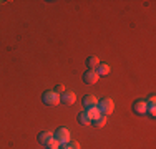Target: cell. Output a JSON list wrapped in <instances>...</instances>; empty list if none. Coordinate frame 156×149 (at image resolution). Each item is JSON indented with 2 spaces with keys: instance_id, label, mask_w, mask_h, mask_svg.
I'll return each instance as SVG.
<instances>
[{
  "instance_id": "cell-1",
  "label": "cell",
  "mask_w": 156,
  "mask_h": 149,
  "mask_svg": "<svg viewBox=\"0 0 156 149\" xmlns=\"http://www.w3.org/2000/svg\"><path fill=\"white\" fill-rule=\"evenodd\" d=\"M96 108H98L100 114H103V116H108V114L113 113L115 103H113V99H111V98H103V99H98Z\"/></svg>"
},
{
  "instance_id": "cell-2",
  "label": "cell",
  "mask_w": 156,
  "mask_h": 149,
  "mask_svg": "<svg viewBox=\"0 0 156 149\" xmlns=\"http://www.w3.org/2000/svg\"><path fill=\"white\" fill-rule=\"evenodd\" d=\"M42 101H43V104H47V106H57V104L60 103V95H58L55 89H50V91L43 93Z\"/></svg>"
},
{
  "instance_id": "cell-3",
  "label": "cell",
  "mask_w": 156,
  "mask_h": 149,
  "mask_svg": "<svg viewBox=\"0 0 156 149\" xmlns=\"http://www.w3.org/2000/svg\"><path fill=\"white\" fill-rule=\"evenodd\" d=\"M53 137L58 141L60 144H66L72 141V136H70V131L66 128H58L57 131L53 133Z\"/></svg>"
},
{
  "instance_id": "cell-4",
  "label": "cell",
  "mask_w": 156,
  "mask_h": 149,
  "mask_svg": "<svg viewBox=\"0 0 156 149\" xmlns=\"http://www.w3.org/2000/svg\"><path fill=\"white\" fill-rule=\"evenodd\" d=\"M76 101V95H75V91H63L62 95H60V103L63 104H66V106H72L73 103Z\"/></svg>"
},
{
  "instance_id": "cell-5",
  "label": "cell",
  "mask_w": 156,
  "mask_h": 149,
  "mask_svg": "<svg viewBox=\"0 0 156 149\" xmlns=\"http://www.w3.org/2000/svg\"><path fill=\"white\" fill-rule=\"evenodd\" d=\"M146 109H148L146 99H136V101L133 103V113H136V114H140V116H143V114H146Z\"/></svg>"
},
{
  "instance_id": "cell-6",
  "label": "cell",
  "mask_w": 156,
  "mask_h": 149,
  "mask_svg": "<svg viewBox=\"0 0 156 149\" xmlns=\"http://www.w3.org/2000/svg\"><path fill=\"white\" fill-rule=\"evenodd\" d=\"M98 73L95 71V70H87V71L83 73V83L85 85H95L96 81H98Z\"/></svg>"
},
{
  "instance_id": "cell-7",
  "label": "cell",
  "mask_w": 156,
  "mask_h": 149,
  "mask_svg": "<svg viewBox=\"0 0 156 149\" xmlns=\"http://www.w3.org/2000/svg\"><path fill=\"white\" fill-rule=\"evenodd\" d=\"M81 104H83L85 109L95 108L96 104H98V98H96L95 95H87V96H83V99H81Z\"/></svg>"
},
{
  "instance_id": "cell-8",
  "label": "cell",
  "mask_w": 156,
  "mask_h": 149,
  "mask_svg": "<svg viewBox=\"0 0 156 149\" xmlns=\"http://www.w3.org/2000/svg\"><path fill=\"white\" fill-rule=\"evenodd\" d=\"M51 139H53V133H50V131H42L38 136H37V141H38L42 146H45V147L50 144Z\"/></svg>"
},
{
  "instance_id": "cell-9",
  "label": "cell",
  "mask_w": 156,
  "mask_h": 149,
  "mask_svg": "<svg viewBox=\"0 0 156 149\" xmlns=\"http://www.w3.org/2000/svg\"><path fill=\"white\" fill-rule=\"evenodd\" d=\"M95 71L98 73V76H106V74L111 71V66L108 65V63H100V65L96 66Z\"/></svg>"
},
{
  "instance_id": "cell-10",
  "label": "cell",
  "mask_w": 156,
  "mask_h": 149,
  "mask_svg": "<svg viewBox=\"0 0 156 149\" xmlns=\"http://www.w3.org/2000/svg\"><path fill=\"white\" fill-rule=\"evenodd\" d=\"M106 123H108V119H106V116H98L96 119H93L91 121V124H93V128H96V129H101L103 126H106Z\"/></svg>"
},
{
  "instance_id": "cell-11",
  "label": "cell",
  "mask_w": 156,
  "mask_h": 149,
  "mask_svg": "<svg viewBox=\"0 0 156 149\" xmlns=\"http://www.w3.org/2000/svg\"><path fill=\"white\" fill-rule=\"evenodd\" d=\"M98 65H100L98 57H95V55L88 57V60H87V66H88V70H96V66H98Z\"/></svg>"
},
{
  "instance_id": "cell-12",
  "label": "cell",
  "mask_w": 156,
  "mask_h": 149,
  "mask_svg": "<svg viewBox=\"0 0 156 149\" xmlns=\"http://www.w3.org/2000/svg\"><path fill=\"white\" fill-rule=\"evenodd\" d=\"M78 123H80V124H83V126L91 124V119L88 118L87 111H81V113H78Z\"/></svg>"
},
{
  "instance_id": "cell-13",
  "label": "cell",
  "mask_w": 156,
  "mask_h": 149,
  "mask_svg": "<svg viewBox=\"0 0 156 149\" xmlns=\"http://www.w3.org/2000/svg\"><path fill=\"white\" fill-rule=\"evenodd\" d=\"M87 111V114H88V118L91 119V121H93V119H96L98 116H101V114H100V111H98V108H90V109H85Z\"/></svg>"
},
{
  "instance_id": "cell-14",
  "label": "cell",
  "mask_w": 156,
  "mask_h": 149,
  "mask_svg": "<svg viewBox=\"0 0 156 149\" xmlns=\"http://www.w3.org/2000/svg\"><path fill=\"white\" fill-rule=\"evenodd\" d=\"M55 91H57L58 95H62V93L65 91V88H63V85H57V88H55Z\"/></svg>"
},
{
  "instance_id": "cell-15",
  "label": "cell",
  "mask_w": 156,
  "mask_h": 149,
  "mask_svg": "<svg viewBox=\"0 0 156 149\" xmlns=\"http://www.w3.org/2000/svg\"><path fill=\"white\" fill-rule=\"evenodd\" d=\"M70 146H72L73 149H80V144H78L76 141H70Z\"/></svg>"
},
{
  "instance_id": "cell-16",
  "label": "cell",
  "mask_w": 156,
  "mask_h": 149,
  "mask_svg": "<svg viewBox=\"0 0 156 149\" xmlns=\"http://www.w3.org/2000/svg\"><path fill=\"white\" fill-rule=\"evenodd\" d=\"M58 149H73L72 146H70V143H66V144H60V147Z\"/></svg>"
},
{
  "instance_id": "cell-17",
  "label": "cell",
  "mask_w": 156,
  "mask_h": 149,
  "mask_svg": "<svg viewBox=\"0 0 156 149\" xmlns=\"http://www.w3.org/2000/svg\"><path fill=\"white\" fill-rule=\"evenodd\" d=\"M47 149H51V147H47Z\"/></svg>"
}]
</instances>
